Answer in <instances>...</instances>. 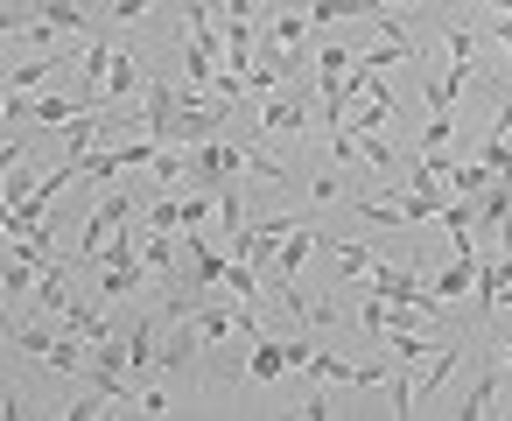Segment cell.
<instances>
[{
  "mask_svg": "<svg viewBox=\"0 0 512 421\" xmlns=\"http://www.w3.org/2000/svg\"><path fill=\"white\" fill-rule=\"evenodd\" d=\"M316 29H330V22H358L365 15V0H309V8H302Z\"/></svg>",
  "mask_w": 512,
  "mask_h": 421,
  "instance_id": "52a82bcc",
  "label": "cell"
},
{
  "mask_svg": "<svg viewBox=\"0 0 512 421\" xmlns=\"http://www.w3.org/2000/svg\"><path fill=\"white\" fill-rule=\"evenodd\" d=\"M288 372H295V365H288V344L260 330V337H253V358H246V379H253V386H281Z\"/></svg>",
  "mask_w": 512,
  "mask_h": 421,
  "instance_id": "277c9868",
  "label": "cell"
},
{
  "mask_svg": "<svg viewBox=\"0 0 512 421\" xmlns=\"http://www.w3.org/2000/svg\"><path fill=\"white\" fill-rule=\"evenodd\" d=\"M127 218H134V190H120V197H106L99 211H92V225H85V239H78V260H92L113 232H127Z\"/></svg>",
  "mask_w": 512,
  "mask_h": 421,
  "instance_id": "3957f363",
  "label": "cell"
},
{
  "mask_svg": "<svg viewBox=\"0 0 512 421\" xmlns=\"http://www.w3.org/2000/svg\"><path fill=\"white\" fill-rule=\"evenodd\" d=\"M330 260H337V288H344V281H365L386 253H379V246H365V239H330Z\"/></svg>",
  "mask_w": 512,
  "mask_h": 421,
  "instance_id": "5b68a950",
  "label": "cell"
},
{
  "mask_svg": "<svg viewBox=\"0 0 512 421\" xmlns=\"http://www.w3.org/2000/svg\"><path fill=\"white\" fill-rule=\"evenodd\" d=\"M176 246H183V239H169V232H155V225H148V232H141V260H148V274H162V281H169V274H176Z\"/></svg>",
  "mask_w": 512,
  "mask_h": 421,
  "instance_id": "8992f818",
  "label": "cell"
},
{
  "mask_svg": "<svg viewBox=\"0 0 512 421\" xmlns=\"http://www.w3.org/2000/svg\"><path fill=\"white\" fill-rule=\"evenodd\" d=\"M267 8H274V0H267Z\"/></svg>",
  "mask_w": 512,
  "mask_h": 421,
  "instance_id": "9c48e42d",
  "label": "cell"
},
{
  "mask_svg": "<svg viewBox=\"0 0 512 421\" xmlns=\"http://www.w3.org/2000/svg\"><path fill=\"white\" fill-rule=\"evenodd\" d=\"M491 400H498V372H484V379L470 386V400H463L456 414H463V421H477V414H491Z\"/></svg>",
  "mask_w": 512,
  "mask_h": 421,
  "instance_id": "ba28073f",
  "label": "cell"
},
{
  "mask_svg": "<svg viewBox=\"0 0 512 421\" xmlns=\"http://www.w3.org/2000/svg\"><path fill=\"white\" fill-rule=\"evenodd\" d=\"M323 246V232L316 225H295L288 239H281V253L267 260V274H260V288H288V281H302V260Z\"/></svg>",
  "mask_w": 512,
  "mask_h": 421,
  "instance_id": "7a4b0ae2",
  "label": "cell"
},
{
  "mask_svg": "<svg viewBox=\"0 0 512 421\" xmlns=\"http://www.w3.org/2000/svg\"><path fill=\"white\" fill-rule=\"evenodd\" d=\"M302 127H309V92L288 78V85H274V92L260 99V127H253V134H288V141H295Z\"/></svg>",
  "mask_w": 512,
  "mask_h": 421,
  "instance_id": "6da1fadb",
  "label": "cell"
}]
</instances>
